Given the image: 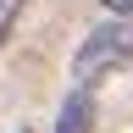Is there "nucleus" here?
Masks as SVG:
<instances>
[{"mask_svg": "<svg viewBox=\"0 0 133 133\" xmlns=\"http://www.w3.org/2000/svg\"><path fill=\"white\" fill-rule=\"evenodd\" d=\"M128 61H133V28L111 17L105 28H94L89 39L78 44V56H72V83H78V89H94L100 78L122 72Z\"/></svg>", "mask_w": 133, "mask_h": 133, "instance_id": "f257e3e1", "label": "nucleus"}, {"mask_svg": "<svg viewBox=\"0 0 133 133\" xmlns=\"http://www.w3.org/2000/svg\"><path fill=\"white\" fill-rule=\"evenodd\" d=\"M56 133H94V89H72L56 111Z\"/></svg>", "mask_w": 133, "mask_h": 133, "instance_id": "f03ea898", "label": "nucleus"}, {"mask_svg": "<svg viewBox=\"0 0 133 133\" xmlns=\"http://www.w3.org/2000/svg\"><path fill=\"white\" fill-rule=\"evenodd\" d=\"M105 11L116 17V22H128V17H133V0H105Z\"/></svg>", "mask_w": 133, "mask_h": 133, "instance_id": "7ed1b4c3", "label": "nucleus"}, {"mask_svg": "<svg viewBox=\"0 0 133 133\" xmlns=\"http://www.w3.org/2000/svg\"><path fill=\"white\" fill-rule=\"evenodd\" d=\"M17 133H28V128H17Z\"/></svg>", "mask_w": 133, "mask_h": 133, "instance_id": "20e7f679", "label": "nucleus"}]
</instances>
